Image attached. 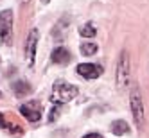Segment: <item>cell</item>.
Returning <instances> with one entry per match:
<instances>
[{
	"label": "cell",
	"instance_id": "6da1fadb",
	"mask_svg": "<svg viewBox=\"0 0 149 138\" xmlns=\"http://www.w3.org/2000/svg\"><path fill=\"white\" fill-rule=\"evenodd\" d=\"M130 76H131V63H130V52L122 50L117 59V70H115V84L117 90H124L130 84Z\"/></svg>",
	"mask_w": 149,
	"mask_h": 138
},
{
	"label": "cell",
	"instance_id": "7a4b0ae2",
	"mask_svg": "<svg viewBox=\"0 0 149 138\" xmlns=\"http://www.w3.org/2000/svg\"><path fill=\"white\" fill-rule=\"evenodd\" d=\"M77 86L67 83V81H56L52 84V95H50V101L52 102H59V104H65V102H70L77 97Z\"/></svg>",
	"mask_w": 149,
	"mask_h": 138
},
{
	"label": "cell",
	"instance_id": "3957f363",
	"mask_svg": "<svg viewBox=\"0 0 149 138\" xmlns=\"http://www.w3.org/2000/svg\"><path fill=\"white\" fill-rule=\"evenodd\" d=\"M130 106H131V113H133V120L136 127H142L144 124V99L138 86H133L130 90Z\"/></svg>",
	"mask_w": 149,
	"mask_h": 138
},
{
	"label": "cell",
	"instance_id": "277c9868",
	"mask_svg": "<svg viewBox=\"0 0 149 138\" xmlns=\"http://www.w3.org/2000/svg\"><path fill=\"white\" fill-rule=\"evenodd\" d=\"M0 41L4 45H11L13 41V11L11 9L0 11Z\"/></svg>",
	"mask_w": 149,
	"mask_h": 138
},
{
	"label": "cell",
	"instance_id": "5b68a950",
	"mask_svg": "<svg viewBox=\"0 0 149 138\" xmlns=\"http://www.w3.org/2000/svg\"><path fill=\"white\" fill-rule=\"evenodd\" d=\"M18 110L22 113V117H25L29 122H38L41 119V113H43V106L38 101H27L24 104H20Z\"/></svg>",
	"mask_w": 149,
	"mask_h": 138
},
{
	"label": "cell",
	"instance_id": "8992f818",
	"mask_svg": "<svg viewBox=\"0 0 149 138\" xmlns=\"http://www.w3.org/2000/svg\"><path fill=\"white\" fill-rule=\"evenodd\" d=\"M76 72L79 74V76L83 79H99L102 76V72H104V67L99 65V63H79V65L76 67Z\"/></svg>",
	"mask_w": 149,
	"mask_h": 138
},
{
	"label": "cell",
	"instance_id": "52a82bcc",
	"mask_svg": "<svg viewBox=\"0 0 149 138\" xmlns=\"http://www.w3.org/2000/svg\"><path fill=\"white\" fill-rule=\"evenodd\" d=\"M38 29H31L29 31V36L25 40V61L29 67L34 65V59H36V49H38Z\"/></svg>",
	"mask_w": 149,
	"mask_h": 138
},
{
	"label": "cell",
	"instance_id": "ba28073f",
	"mask_svg": "<svg viewBox=\"0 0 149 138\" xmlns=\"http://www.w3.org/2000/svg\"><path fill=\"white\" fill-rule=\"evenodd\" d=\"M70 58H72L70 50H68L67 47H63V45L54 47V50H52V54H50L52 63H56V65H65V63L70 61Z\"/></svg>",
	"mask_w": 149,
	"mask_h": 138
},
{
	"label": "cell",
	"instance_id": "9c48e42d",
	"mask_svg": "<svg viewBox=\"0 0 149 138\" xmlns=\"http://www.w3.org/2000/svg\"><path fill=\"white\" fill-rule=\"evenodd\" d=\"M13 88H15V95H16V97H24V95H29L31 92H33V90H31V84L25 83V81H16Z\"/></svg>",
	"mask_w": 149,
	"mask_h": 138
},
{
	"label": "cell",
	"instance_id": "30bf717a",
	"mask_svg": "<svg viewBox=\"0 0 149 138\" xmlns=\"http://www.w3.org/2000/svg\"><path fill=\"white\" fill-rule=\"evenodd\" d=\"M111 131H113V135H117V136H122V135H126V133H130V126H127L126 120H115V122L111 124Z\"/></svg>",
	"mask_w": 149,
	"mask_h": 138
},
{
	"label": "cell",
	"instance_id": "8fae6325",
	"mask_svg": "<svg viewBox=\"0 0 149 138\" xmlns=\"http://www.w3.org/2000/svg\"><path fill=\"white\" fill-rule=\"evenodd\" d=\"M97 50H99L97 43H92V41L81 43V54L83 56H93V54H97Z\"/></svg>",
	"mask_w": 149,
	"mask_h": 138
},
{
	"label": "cell",
	"instance_id": "7c38bea8",
	"mask_svg": "<svg viewBox=\"0 0 149 138\" xmlns=\"http://www.w3.org/2000/svg\"><path fill=\"white\" fill-rule=\"evenodd\" d=\"M79 34L83 36V38H93L95 34H97V29L93 27V24H84L81 29H79Z\"/></svg>",
	"mask_w": 149,
	"mask_h": 138
},
{
	"label": "cell",
	"instance_id": "4fadbf2b",
	"mask_svg": "<svg viewBox=\"0 0 149 138\" xmlns=\"http://www.w3.org/2000/svg\"><path fill=\"white\" fill-rule=\"evenodd\" d=\"M0 127H2V129H15L16 133H22V131H20V127H16L15 124H9V122L6 120L4 113H0Z\"/></svg>",
	"mask_w": 149,
	"mask_h": 138
},
{
	"label": "cell",
	"instance_id": "5bb4252c",
	"mask_svg": "<svg viewBox=\"0 0 149 138\" xmlns=\"http://www.w3.org/2000/svg\"><path fill=\"white\" fill-rule=\"evenodd\" d=\"M59 108H61V104H59V102H56V110L52 108V111H50V117H49V120H50V122H54V120L58 119V115H59Z\"/></svg>",
	"mask_w": 149,
	"mask_h": 138
},
{
	"label": "cell",
	"instance_id": "9a60e30c",
	"mask_svg": "<svg viewBox=\"0 0 149 138\" xmlns=\"http://www.w3.org/2000/svg\"><path fill=\"white\" fill-rule=\"evenodd\" d=\"M83 138H102L99 133H88V135H84Z\"/></svg>",
	"mask_w": 149,
	"mask_h": 138
},
{
	"label": "cell",
	"instance_id": "2e32d148",
	"mask_svg": "<svg viewBox=\"0 0 149 138\" xmlns=\"http://www.w3.org/2000/svg\"><path fill=\"white\" fill-rule=\"evenodd\" d=\"M41 2H43V4H49V2H50V0H41Z\"/></svg>",
	"mask_w": 149,
	"mask_h": 138
},
{
	"label": "cell",
	"instance_id": "e0dca14e",
	"mask_svg": "<svg viewBox=\"0 0 149 138\" xmlns=\"http://www.w3.org/2000/svg\"><path fill=\"white\" fill-rule=\"evenodd\" d=\"M27 2H31V0H22V4H27Z\"/></svg>",
	"mask_w": 149,
	"mask_h": 138
}]
</instances>
